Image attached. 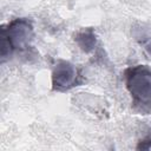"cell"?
<instances>
[{
  "instance_id": "obj_1",
  "label": "cell",
  "mask_w": 151,
  "mask_h": 151,
  "mask_svg": "<svg viewBox=\"0 0 151 151\" xmlns=\"http://www.w3.org/2000/svg\"><path fill=\"white\" fill-rule=\"evenodd\" d=\"M34 38L33 24L27 18H17L0 28L1 63H5L14 52H27L32 48Z\"/></svg>"
},
{
  "instance_id": "obj_2",
  "label": "cell",
  "mask_w": 151,
  "mask_h": 151,
  "mask_svg": "<svg viewBox=\"0 0 151 151\" xmlns=\"http://www.w3.org/2000/svg\"><path fill=\"white\" fill-rule=\"evenodd\" d=\"M124 78L133 109L151 113V68L147 65L130 66L124 71Z\"/></svg>"
},
{
  "instance_id": "obj_3",
  "label": "cell",
  "mask_w": 151,
  "mask_h": 151,
  "mask_svg": "<svg viewBox=\"0 0 151 151\" xmlns=\"http://www.w3.org/2000/svg\"><path fill=\"white\" fill-rule=\"evenodd\" d=\"M81 83L80 73L74 64L57 59L52 67V90L65 92Z\"/></svg>"
},
{
  "instance_id": "obj_4",
  "label": "cell",
  "mask_w": 151,
  "mask_h": 151,
  "mask_svg": "<svg viewBox=\"0 0 151 151\" xmlns=\"http://www.w3.org/2000/svg\"><path fill=\"white\" fill-rule=\"evenodd\" d=\"M74 41L80 47V50L86 53L94 51L97 46V35L94 33V29L88 27L78 31L74 34Z\"/></svg>"
},
{
  "instance_id": "obj_5",
  "label": "cell",
  "mask_w": 151,
  "mask_h": 151,
  "mask_svg": "<svg viewBox=\"0 0 151 151\" xmlns=\"http://www.w3.org/2000/svg\"><path fill=\"white\" fill-rule=\"evenodd\" d=\"M137 149L138 150H150L151 149V136H147L145 137L144 139H142L139 142V144L137 145Z\"/></svg>"
},
{
  "instance_id": "obj_6",
  "label": "cell",
  "mask_w": 151,
  "mask_h": 151,
  "mask_svg": "<svg viewBox=\"0 0 151 151\" xmlns=\"http://www.w3.org/2000/svg\"><path fill=\"white\" fill-rule=\"evenodd\" d=\"M140 45L144 46V48L151 54V38L150 37H145L144 34H142V39H138Z\"/></svg>"
}]
</instances>
